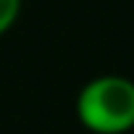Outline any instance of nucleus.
<instances>
[{"label":"nucleus","instance_id":"obj_1","mask_svg":"<svg viewBox=\"0 0 134 134\" xmlns=\"http://www.w3.org/2000/svg\"><path fill=\"white\" fill-rule=\"evenodd\" d=\"M76 118L92 134H126L134 129V79L100 74L76 95Z\"/></svg>","mask_w":134,"mask_h":134},{"label":"nucleus","instance_id":"obj_2","mask_svg":"<svg viewBox=\"0 0 134 134\" xmlns=\"http://www.w3.org/2000/svg\"><path fill=\"white\" fill-rule=\"evenodd\" d=\"M21 13V0H0V37H5Z\"/></svg>","mask_w":134,"mask_h":134}]
</instances>
